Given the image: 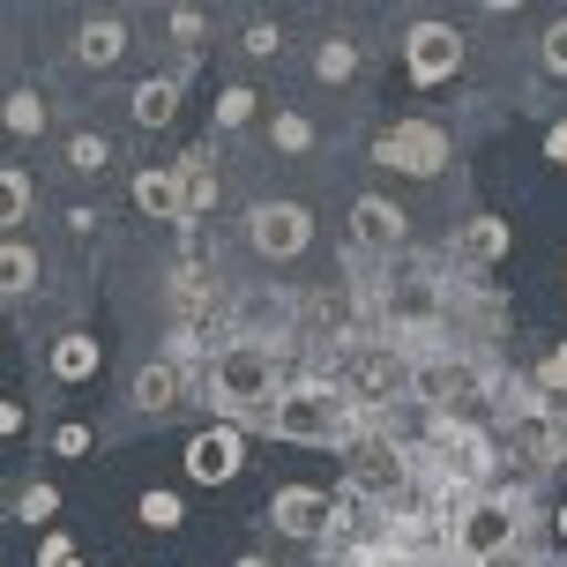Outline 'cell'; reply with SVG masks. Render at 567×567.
<instances>
[{
	"label": "cell",
	"mask_w": 567,
	"mask_h": 567,
	"mask_svg": "<svg viewBox=\"0 0 567 567\" xmlns=\"http://www.w3.org/2000/svg\"><path fill=\"white\" fill-rule=\"evenodd\" d=\"M239 433H269V441H291V449H351L359 433H367V419L343 403L337 381H299V389H284L269 411H261L255 425H239Z\"/></svg>",
	"instance_id": "6da1fadb"
},
{
	"label": "cell",
	"mask_w": 567,
	"mask_h": 567,
	"mask_svg": "<svg viewBox=\"0 0 567 567\" xmlns=\"http://www.w3.org/2000/svg\"><path fill=\"white\" fill-rule=\"evenodd\" d=\"M202 396L217 403V425H255L284 396V351H261V343L231 337L209 359V373H202Z\"/></svg>",
	"instance_id": "7a4b0ae2"
},
{
	"label": "cell",
	"mask_w": 567,
	"mask_h": 567,
	"mask_svg": "<svg viewBox=\"0 0 567 567\" xmlns=\"http://www.w3.org/2000/svg\"><path fill=\"white\" fill-rule=\"evenodd\" d=\"M515 538H523V493L515 485H485L449 523V560L455 567H501L515 553Z\"/></svg>",
	"instance_id": "3957f363"
},
{
	"label": "cell",
	"mask_w": 567,
	"mask_h": 567,
	"mask_svg": "<svg viewBox=\"0 0 567 567\" xmlns=\"http://www.w3.org/2000/svg\"><path fill=\"white\" fill-rule=\"evenodd\" d=\"M343 389V403L359 411V419H381V411H396L403 396H411V359H403L396 343H337V373H329Z\"/></svg>",
	"instance_id": "277c9868"
},
{
	"label": "cell",
	"mask_w": 567,
	"mask_h": 567,
	"mask_svg": "<svg viewBox=\"0 0 567 567\" xmlns=\"http://www.w3.org/2000/svg\"><path fill=\"white\" fill-rule=\"evenodd\" d=\"M403 485H411V449H403L389 425H367V433L343 449V501H381V508H396Z\"/></svg>",
	"instance_id": "5b68a950"
},
{
	"label": "cell",
	"mask_w": 567,
	"mask_h": 567,
	"mask_svg": "<svg viewBox=\"0 0 567 567\" xmlns=\"http://www.w3.org/2000/svg\"><path fill=\"white\" fill-rule=\"evenodd\" d=\"M493 396V373L463 351H433V359H411V403H425L433 419H471L478 403Z\"/></svg>",
	"instance_id": "8992f818"
},
{
	"label": "cell",
	"mask_w": 567,
	"mask_h": 567,
	"mask_svg": "<svg viewBox=\"0 0 567 567\" xmlns=\"http://www.w3.org/2000/svg\"><path fill=\"white\" fill-rule=\"evenodd\" d=\"M455 157V142L441 120H396V127H381L373 135V165L381 172H411V179H441Z\"/></svg>",
	"instance_id": "52a82bcc"
},
{
	"label": "cell",
	"mask_w": 567,
	"mask_h": 567,
	"mask_svg": "<svg viewBox=\"0 0 567 567\" xmlns=\"http://www.w3.org/2000/svg\"><path fill=\"white\" fill-rule=\"evenodd\" d=\"M403 75L411 90H441L463 75V30L441 23V16H419V23H403Z\"/></svg>",
	"instance_id": "ba28073f"
},
{
	"label": "cell",
	"mask_w": 567,
	"mask_h": 567,
	"mask_svg": "<svg viewBox=\"0 0 567 567\" xmlns=\"http://www.w3.org/2000/svg\"><path fill=\"white\" fill-rule=\"evenodd\" d=\"M247 247L261 261H299L313 247V209L307 202H255L247 209Z\"/></svg>",
	"instance_id": "9c48e42d"
},
{
	"label": "cell",
	"mask_w": 567,
	"mask_h": 567,
	"mask_svg": "<svg viewBox=\"0 0 567 567\" xmlns=\"http://www.w3.org/2000/svg\"><path fill=\"white\" fill-rule=\"evenodd\" d=\"M329 523H337V493H321V485H277L269 493V530H284V538L321 545Z\"/></svg>",
	"instance_id": "30bf717a"
},
{
	"label": "cell",
	"mask_w": 567,
	"mask_h": 567,
	"mask_svg": "<svg viewBox=\"0 0 567 567\" xmlns=\"http://www.w3.org/2000/svg\"><path fill=\"white\" fill-rule=\"evenodd\" d=\"M179 463H187L195 485H231L239 471H247V433H239V425H202Z\"/></svg>",
	"instance_id": "8fae6325"
},
{
	"label": "cell",
	"mask_w": 567,
	"mask_h": 567,
	"mask_svg": "<svg viewBox=\"0 0 567 567\" xmlns=\"http://www.w3.org/2000/svg\"><path fill=\"white\" fill-rule=\"evenodd\" d=\"M351 239H359L367 255H403V247H411V217H403L389 195H359L351 202Z\"/></svg>",
	"instance_id": "7c38bea8"
},
{
	"label": "cell",
	"mask_w": 567,
	"mask_h": 567,
	"mask_svg": "<svg viewBox=\"0 0 567 567\" xmlns=\"http://www.w3.org/2000/svg\"><path fill=\"white\" fill-rule=\"evenodd\" d=\"M515 449L530 471H567V403H545L530 419H515Z\"/></svg>",
	"instance_id": "4fadbf2b"
},
{
	"label": "cell",
	"mask_w": 567,
	"mask_h": 567,
	"mask_svg": "<svg viewBox=\"0 0 567 567\" xmlns=\"http://www.w3.org/2000/svg\"><path fill=\"white\" fill-rule=\"evenodd\" d=\"M45 367H53V381L83 389V381H97V373H105V343L90 337V329H68V337L45 351Z\"/></svg>",
	"instance_id": "5bb4252c"
},
{
	"label": "cell",
	"mask_w": 567,
	"mask_h": 567,
	"mask_svg": "<svg viewBox=\"0 0 567 567\" xmlns=\"http://www.w3.org/2000/svg\"><path fill=\"white\" fill-rule=\"evenodd\" d=\"M75 60H83V68H120V60H127V16H83Z\"/></svg>",
	"instance_id": "9a60e30c"
},
{
	"label": "cell",
	"mask_w": 567,
	"mask_h": 567,
	"mask_svg": "<svg viewBox=\"0 0 567 567\" xmlns=\"http://www.w3.org/2000/svg\"><path fill=\"white\" fill-rule=\"evenodd\" d=\"M135 209L150 225H179V165H142L135 172Z\"/></svg>",
	"instance_id": "2e32d148"
},
{
	"label": "cell",
	"mask_w": 567,
	"mask_h": 567,
	"mask_svg": "<svg viewBox=\"0 0 567 567\" xmlns=\"http://www.w3.org/2000/svg\"><path fill=\"white\" fill-rule=\"evenodd\" d=\"M179 75H150V83H135V97H127V120L135 127H172L179 120Z\"/></svg>",
	"instance_id": "e0dca14e"
},
{
	"label": "cell",
	"mask_w": 567,
	"mask_h": 567,
	"mask_svg": "<svg viewBox=\"0 0 567 567\" xmlns=\"http://www.w3.org/2000/svg\"><path fill=\"white\" fill-rule=\"evenodd\" d=\"M0 127H8V135L16 142H38L45 135V127H53V105H45V90H8V97H0Z\"/></svg>",
	"instance_id": "ac0fdd59"
},
{
	"label": "cell",
	"mask_w": 567,
	"mask_h": 567,
	"mask_svg": "<svg viewBox=\"0 0 567 567\" xmlns=\"http://www.w3.org/2000/svg\"><path fill=\"white\" fill-rule=\"evenodd\" d=\"M217 209V172H209V157H179V225H202Z\"/></svg>",
	"instance_id": "d6986e66"
},
{
	"label": "cell",
	"mask_w": 567,
	"mask_h": 567,
	"mask_svg": "<svg viewBox=\"0 0 567 567\" xmlns=\"http://www.w3.org/2000/svg\"><path fill=\"white\" fill-rule=\"evenodd\" d=\"M38 277H45V255H38L30 239H0V299L38 291Z\"/></svg>",
	"instance_id": "ffe728a7"
},
{
	"label": "cell",
	"mask_w": 567,
	"mask_h": 567,
	"mask_svg": "<svg viewBox=\"0 0 567 567\" xmlns=\"http://www.w3.org/2000/svg\"><path fill=\"white\" fill-rule=\"evenodd\" d=\"M127 403L150 411V419H157V411H179V367H142L135 389H127Z\"/></svg>",
	"instance_id": "44dd1931"
},
{
	"label": "cell",
	"mask_w": 567,
	"mask_h": 567,
	"mask_svg": "<svg viewBox=\"0 0 567 567\" xmlns=\"http://www.w3.org/2000/svg\"><path fill=\"white\" fill-rule=\"evenodd\" d=\"M60 157H68V172H75V179H105V172H113V142L97 135V127H75Z\"/></svg>",
	"instance_id": "7402d4cb"
},
{
	"label": "cell",
	"mask_w": 567,
	"mask_h": 567,
	"mask_svg": "<svg viewBox=\"0 0 567 567\" xmlns=\"http://www.w3.org/2000/svg\"><path fill=\"white\" fill-rule=\"evenodd\" d=\"M515 247V231L501 225V217H493V209H485V217H471V225H463V255L478 261V269H493V261L508 255Z\"/></svg>",
	"instance_id": "603a6c76"
},
{
	"label": "cell",
	"mask_w": 567,
	"mask_h": 567,
	"mask_svg": "<svg viewBox=\"0 0 567 567\" xmlns=\"http://www.w3.org/2000/svg\"><path fill=\"white\" fill-rule=\"evenodd\" d=\"M30 202H38L30 172L23 165H0V239H16V225L30 217Z\"/></svg>",
	"instance_id": "cb8c5ba5"
},
{
	"label": "cell",
	"mask_w": 567,
	"mask_h": 567,
	"mask_svg": "<svg viewBox=\"0 0 567 567\" xmlns=\"http://www.w3.org/2000/svg\"><path fill=\"white\" fill-rule=\"evenodd\" d=\"M269 150H277V157H307L313 150V120L299 113V105H277V113H269Z\"/></svg>",
	"instance_id": "d4e9b609"
},
{
	"label": "cell",
	"mask_w": 567,
	"mask_h": 567,
	"mask_svg": "<svg viewBox=\"0 0 567 567\" xmlns=\"http://www.w3.org/2000/svg\"><path fill=\"white\" fill-rule=\"evenodd\" d=\"M351 75H359V45H351V38H321V45H313V83L343 90Z\"/></svg>",
	"instance_id": "484cf974"
},
{
	"label": "cell",
	"mask_w": 567,
	"mask_h": 567,
	"mask_svg": "<svg viewBox=\"0 0 567 567\" xmlns=\"http://www.w3.org/2000/svg\"><path fill=\"white\" fill-rule=\"evenodd\" d=\"M209 113H217V135H231V127H247V120L261 113V90H255V83H225Z\"/></svg>",
	"instance_id": "4316f807"
},
{
	"label": "cell",
	"mask_w": 567,
	"mask_h": 567,
	"mask_svg": "<svg viewBox=\"0 0 567 567\" xmlns=\"http://www.w3.org/2000/svg\"><path fill=\"white\" fill-rule=\"evenodd\" d=\"M53 515H60V485L53 478H30L23 493H16V523H38V530H45Z\"/></svg>",
	"instance_id": "83f0119b"
},
{
	"label": "cell",
	"mask_w": 567,
	"mask_h": 567,
	"mask_svg": "<svg viewBox=\"0 0 567 567\" xmlns=\"http://www.w3.org/2000/svg\"><path fill=\"white\" fill-rule=\"evenodd\" d=\"M135 515H142V530H179V523H187L179 493H165V485H150V493L135 501Z\"/></svg>",
	"instance_id": "f1b7e54d"
},
{
	"label": "cell",
	"mask_w": 567,
	"mask_h": 567,
	"mask_svg": "<svg viewBox=\"0 0 567 567\" xmlns=\"http://www.w3.org/2000/svg\"><path fill=\"white\" fill-rule=\"evenodd\" d=\"M538 68L553 75V83H567V16H553V23H545V38H538Z\"/></svg>",
	"instance_id": "f546056e"
},
{
	"label": "cell",
	"mask_w": 567,
	"mask_h": 567,
	"mask_svg": "<svg viewBox=\"0 0 567 567\" xmlns=\"http://www.w3.org/2000/svg\"><path fill=\"white\" fill-rule=\"evenodd\" d=\"M530 389H538L545 403H567V343H553L538 359V381H530Z\"/></svg>",
	"instance_id": "4dcf8cb0"
},
{
	"label": "cell",
	"mask_w": 567,
	"mask_h": 567,
	"mask_svg": "<svg viewBox=\"0 0 567 567\" xmlns=\"http://www.w3.org/2000/svg\"><path fill=\"white\" fill-rule=\"evenodd\" d=\"M165 23H172V38H179V53L195 60V53H202V38H209V16H202V8H172Z\"/></svg>",
	"instance_id": "1f68e13d"
},
{
	"label": "cell",
	"mask_w": 567,
	"mask_h": 567,
	"mask_svg": "<svg viewBox=\"0 0 567 567\" xmlns=\"http://www.w3.org/2000/svg\"><path fill=\"white\" fill-rule=\"evenodd\" d=\"M239 53H247V60H277L284 53V30L269 23V16H255V23H247V38H239Z\"/></svg>",
	"instance_id": "d6a6232c"
},
{
	"label": "cell",
	"mask_w": 567,
	"mask_h": 567,
	"mask_svg": "<svg viewBox=\"0 0 567 567\" xmlns=\"http://www.w3.org/2000/svg\"><path fill=\"white\" fill-rule=\"evenodd\" d=\"M38 567H83V553H75L68 530H45V538H38Z\"/></svg>",
	"instance_id": "836d02e7"
},
{
	"label": "cell",
	"mask_w": 567,
	"mask_h": 567,
	"mask_svg": "<svg viewBox=\"0 0 567 567\" xmlns=\"http://www.w3.org/2000/svg\"><path fill=\"white\" fill-rule=\"evenodd\" d=\"M53 455H90V425H60V433H53Z\"/></svg>",
	"instance_id": "e575fe53"
},
{
	"label": "cell",
	"mask_w": 567,
	"mask_h": 567,
	"mask_svg": "<svg viewBox=\"0 0 567 567\" xmlns=\"http://www.w3.org/2000/svg\"><path fill=\"white\" fill-rule=\"evenodd\" d=\"M545 165L567 172V120H553V127H545Z\"/></svg>",
	"instance_id": "d590c367"
},
{
	"label": "cell",
	"mask_w": 567,
	"mask_h": 567,
	"mask_svg": "<svg viewBox=\"0 0 567 567\" xmlns=\"http://www.w3.org/2000/svg\"><path fill=\"white\" fill-rule=\"evenodd\" d=\"M23 433V403H0V441H16Z\"/></svg>",
	"instance_id": "8d00e7d4"
},
{
	"label": "cell",
	"mask_w": 567,
	"mask_h": 567,
	"mask_svg": "<svg viewBox=\"0 0 567 567\" xmlns=\"http://www.w3.org/2000/svg\"><path fill=\"white\" fill-rule=\"evenodd\" d=\"M553 538H560V545H567V508H553Z\"/></svg>",
	"instance_id": "74e56055"
},
{
	"label": "cell",
	"mask_w": 567,
	"mask_h": 567,
	"mask_svg": "<svg viewBox=\"0 0 567 567\" xmlns=\"http://www.w3.org/2000/svg\"><path fill=\"white\" fill-rule=\"evenodd\" d=\"M231 567H277V560H261V553H239V560H231Z\"/></svg>",
	"instance_id": "f35d334b"
}]
</instances>
